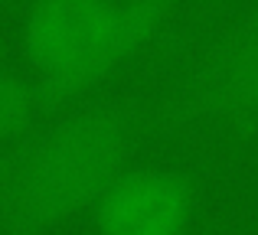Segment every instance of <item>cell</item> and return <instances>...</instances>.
<instances>
[{"label":"cell","mask_w":258,"mask_h":235,"mask_svg":"<svg viewBox=\"0 0 258 235\" xmlns=\"http://www.w3.org/2000/svg\"><path fill=\"white\" fill-rule=\"evenodd\" d=\"M127 124L111 108H85L52 124L0 186V225L17 235L36 232L92 206L124 167Z\"/></svg>","instance_id":"cell-1"},{"label":"cell","mask_w":258,"mask_h":235,"mask_svg":"<svg viewBox=\"0 0 258 235\" xmlns=\"http://www.w3.org/2000/svg\"><path fill=\"white\" fill-rule=\"evenodd\" d=\"M138 43L124 0H33L23 52L49 89H79Z\"/></svg>","instance_id":"cell-2"},{"label":"cell","mask_w":258,"mask_h":235,"mask_svg":"<svg viewBox=\"0 0 258 235\" xmlns=\"http://www.w3.org/2000/svg\"><path fill=\"white\" fill-rule=\"evenodd\" d=\"M193 186L183 173L157 164L121 167L92 203L98 235H186Z\"/></svg>","instance_id":"cell-3"},{"label":"cell","mask_w":258,"mask_h":235,"mask_svg":"<svg viewBox=\"0 0 258 235\" xmlns=\"http://www.w3.org/2000/svg\"><path fill=\"white\" fill-rule=\"evenodd\" d=\"M255 72H258V7L235 30V36L213 56L209 69L196 82V92L209 98H226V102L245 98Z\"/></svg>","instance_id":"cell-4"},{"label":"cell","mask_w":258,"mask_h":235,"mask_svg":"<svg viewBox=\"0 0 258 235\" xmlns=\"http://www.w3.org/2000/svg\"><path fill=\"white\" fill-rule=\"evenodd\" d=\"M33 105H36V92L20 72L0 69V140L17 134L20 127L30 121Z\"/></svg>","instance_id":"cell-5"},{"label":"cell","mask_w":258,"mask_h":235,"mask_svg":"<svg viewBox=\"0 0 258 235\" xmlns=\"http://www.w3.org/2000/svg\"><path fill=\"white\" fill-rule=\"evenodd\" d=\"M245 98H248V102H252V105H255V108H258V72H255V79H252V85H248V95H245Z\"/></svg>","instance_id":"cell-6"},{"label":"cell","mask_w":258,"mask_h":235,"mask_svg":"<svg viewBox=\"0 0 258 235\" xmlns=\"http://www.w3.org/2000/svg\"><path fill=\"white\" fill-rule=\"evenodd\" d=\"M7 170H10V164H0V186H4V180H7Z\"/></svg>","instance_id":"cell-7"}]
</instances>
